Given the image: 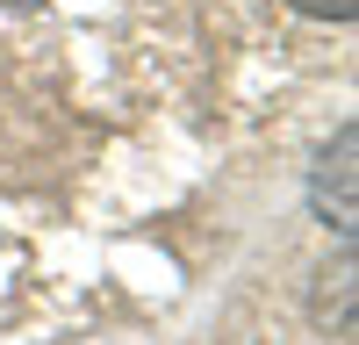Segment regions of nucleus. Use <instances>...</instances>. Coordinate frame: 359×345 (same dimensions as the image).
<instances>
[{"instance_id": "nucleus-1", "label": "nucleus", "mask_w": 359, "mask_h": 345, "mask_svg": "<svg viewBox=\"0 0 359 345\" xmlns=\"http://www.w3.org/2000/svg\"><path fill=\"white\" fill-rule=\"evenodd\" d=\"M352 144H359V137H352V130H338L331 172H323V187H316V194H331V187H338V209H345V223H352Z\"/></svg>"}, {"instance_id": "nucleus-2", "label": "nucleus", "mask_w": 359, "mask_h": 345, "mask_svg": "<svg viewBox=\"0 0 359 345\" xmlns=\"http://www.w3.org/2000/svg\"><path fill=\"white\" fill-rule=\"evenodd\" d=\"M294 15H309V22H352L359 15V0H287Z\"/></svg>"}]
</instances>
